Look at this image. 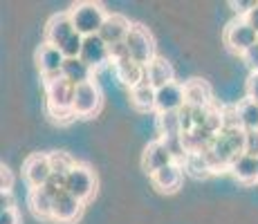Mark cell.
<instances>
[{
  "instance_id": "6da1fadb",
  "label": "cell",
  "mask_w": 258,
  "mask_h": 224,
  "mask_svg": "<svg viewBox=\"0 0 258 224\" xmlns=\"http://www.w3.org/2000/svg\"><path fill=\"white\" fill-rule=\"evenodd\" d=\"M74 92H77V88L68 83L66 79L45 83V108L54 123H70L72 119H77V114H74Z\"/></svg>"
},
{
  "instance_id": "7a4b0ae2",
  "label": "cell",
  "mask_w": 258,
  "mask_h": 224,
  "mask_svg": "<svg viewBox=\"0 0 258 224\" xmlns=\"http://www.w3.org/2000/svg\"><path fill=\"white\" fill-rule=\"evenodd\" d=\"M70 18L74 23L77 34H81L86 38V36H97L101 32L108 14L99 3H79L70 9Z\"/></svg>"
},
{
  "instance_id": "3957f363",
  "label": "cell",
  "mask_w": 258,
  "mask_h": 224,
  "mask_svg": "<svg viewBox=\"0 0 258 224\" xmlns=\"http://www.w3.org/2000/svg\"><path fill=\"white\" fill-rule=\"evenodd\" d=\"M126 45H128V54L135 63L140 65H151L155 61V41H153L151 32H148L144 25H133L131 34L126 36Z\"/></svg>"
},
{
  "instance_id": "277c9868",
  "label": "cell",
  "mask_w": 258,
  "mask_h": 224,
  "mask_svg": "<svg viewBox=\"0 0 258 224\" xmlns=\"http://www.w3.org/2000/svg\"><path fill=\"white\" fill-rule=\"evenodd\" d=\"M66 191L74 195L77 200L88 202L97 191V175L90 166L86 164H77L70 171V175L66 177Z\"/></svg>"
},
{
  "instance_id": "5b68a950",
  "label": "cell",
  "mask_w": 258,
  "mask_h": 224,
  "mask_svg": "<svg viewBox=\"0 0 258 224\" xmlns=\"http://www.w3.org/2000/svg\"><path fill=\"white\" fill-rule=\"evenodd\" d=\"M258 43V34L247 25L245 18H236L225 27V45L234 54H245L249 47Z\"/></svg>"
},
{
  "instance_id": "8992f818",
  "label": "cell",
  "mask_w": 258,
  "mask_h": 224,
  "mask_svg": "<svg viewBox=\"0 0 258 224\" xmlns=\"http://www.w3.org/2000/svg\"><path fill=\"white\" fill-rule=\"evenodd\" d=\"M101 108V90L94 81H88L77 88L74 92V114L77 117H94Z\"/></svg>"
},
{
  "instance_id": "52a82bcc",
  "label": "cell",
  "mask_w": 258,
  "mask_h": 224,
  "mask_svg": "<svg viewBox=\"0 0 258 224\" xmlns=\"http://www.w3.org/2000/svg\"><path fill=\"white\" fill-rule=\"evenodd\" d=\"M77 34L74 29V23L70 18V12H63V14H54L52 18L45 25V43L52 45V47L61 49L70 38Z\"/></svg>"
},
{
  "instance_id": "ba28073f",
  "label": "cell",
  "mask_w": 258,
  "mask_h": 224,
  "mask_svg": "<svg viewBox=\"0 0 258 224\" xmlns=\"http://www.w3.org/2000/svg\"><path fill=\"white\" fill-rule=\"evenodd\" d=\"M23 173L25 179L29 182L32 188H41L47 184V179L52 177V166H49V155H43V153H34L25 159L23 164Z\"/></svg>"
},
{
  "instance_id": "9c48e42d",
  "label": "cell",
  "mask_w": 258,
  "mask_h": 224,
  "mask_svg": "<svg viewBox=\"0 0 258 224\" xmlns=\"http://www.w3.org/2000/svg\"><path fill=\"white\" fill-rule=\"evenodd\" d=\"M83 213V202L77 200L74 195H70L68 191L58 193L54 197V211H52V220L58 224H72L81 217Z\"/></svg>"
},
{
  "instance_id": "30bf717a",
  "label": "cell",
  "mask_w": 258,
  "mask_h": 224,
  "mask_svg": "<svg viewBox=\"0 0 258 224\" xmlns=\"http://www.w3.org/2000/svg\"><path fill=\"white\" fill-rule=\"evenodd\" d=\"M186 106V97H184V86L180 83H168L164 88H157V97H155V110L157 114L162 112H180Z\"/></svg>"
},
{
  "instance_id": "8fae6325",
  "label": "cell",
  "mask_w": 258,
  "mask_h": 224,
  "mask_svg": "<svg viewBox=\"0 0 258 224\" xmlns=\"http://www.w3.org/2000/svg\"><path fill=\"white\" fill-rule=\"evenodd\" d=\"M81 58L90 69H99L110 61V47L97 36H86L83 38V49H81Z\"/></svg>"
},
{
  "instance_id": "7c38bea8",
  "label": "cell",
  "mask_w": 258,
  "mask_h": 224,
  "mask_svg": "<svg viewBox=\"0 0 258 224\" xmlns=\"http://www.w3.org/2000/svg\"><path fill=\"white\" fill-rule=\"evenodd\" d=\"M131 21L121 14H108L106 23H103L101 32H99V38L110 47V45H117V43H123L126 36L131 34Z\"/></svg>"
},
{
  "instance_id": "4fadbf2b",
  "label": "cell",
  "mask_w": 258,
  "mask_h": 224,
  "mask_svg": "<svg viewBox=\"0 0 258 224\" xmlns=\"http://www.w3.org/2000/svg\"><path fill=\"white\" fill-rule=\"evenodd\" d=\"M168 164H173V157H171V153H168V148L164 146V141H162V139H155V141L148 143L144 155H142L144 171H146L148 175H153V173H157L160 168L168 166Z\"/></svg>"
},
{
  "instance_id": "5bb4252c",
  "label": "cell",
  "mask_w": 258,
  "mask_h": 224,
  "mask_svg": "<svg viewBox=\"0 0 258 224\" xmlns=\"http://www.w3.org/2000/svg\"><path fill=\"white\" fill-rule=\"evenodd\" d=\"M182 171H184L182 164L173 162V164H168V166L160 168L157 173H153L151 182L160 193H175L182 184Z\"/></svg>"
},
{
  "instance_id": "9a60e30c",
  "label": "cell",
  "mask_w": 258,
  "mask_h": 224,
  "mask_svg": "<svg viewBox=\"0 0 258 224\" xmlns=\"http://www.w3.org/2000/svg\"><path fill=\"white\" fill-rule=\"evenodd\" d=\"M63 63H66V56L58 47H52V45L43 43L41 47L36 49V65L41 69V77L43 74H54V72H61Z\"/></svg>"
},
{
  "instance_id": "2e32d148",
  "label": "cell",
  "mask_w": 258,
  "mask_h": 224,
  "mask_svg": "<svg viewBox=\"0 0 258 224\" xmlns=\"http://www.w3.org/2000/svg\"><path fill=\"white\" fill-rule=\"evenodd\" d=\"M184 97L186 106L193 108H207L211 106V86L202 79H191L184 83Z\"/></svg>"
},
{
  "instance_id": "e0dca14e",
  "label": "cell",
  "mask_w": 258,
  "mask_h": 224,
  "mask_svg": "<svg viewBox=\"0 0 258 224\" xmlns=\"http://www.w3.org/2000/svg\"><path fill=\"white\" fill-rule=\"evenodd\" d=\"M115 74H117L121 86L133 90L137 83H142L144 79H146V67L140 65V63H135L133 58H126V61L115 63Z\"/></svg>"
},
{
  "instance_id": "ac0fdd59",
  "label": "cell",
  "mask_w": 258,
  "mask_h": 224,
  "mask_svg": "<svg viewBox=\"0 0 258 224\" xmlns=\"http://www.w3.org/2000/svg\"><path fill=\"white\" fill-rule=\"evenodd\" d=\"M29 211L41 220H52V211H54V197L49 195L45 188H29L27 195Z\"/></svg>"
},
{
  "instance_id": "d6986e66",
  "label": "cell",
  "mask_w": 258,
  "mask_h": 224,
  "mask_svg": "<svg viewBox=\"0 0 258 224\" xmlns=\"http://www.w3.org/2000/svg\"><path fill=\"white\" fill-rule=\"evenodd\" d=\"M146 79L153 83V88H164L168 83L175 81V69L168 61L157 56L155 61L151 63V65H146Z\"/></svg>"
},
{
  "instance_id": "ffe728a7",
  "label": "cell",
  "mask_w": 258,
  "mask_h": 224,
  "mask_svg": "<svg viewBox=\"0 0 258 224\" xmlns=\"http://www.w3.org/2000/svg\"><path fill=\"white\" fill-rule=\"evenodd\" d=\"M61 74H63V79H66L68 83H72L74 88L92 81V69L88 67L81 58H66V63H63V67H61Z\"/></svg>"
},
{
  "instance_id": "44dd1931",
  "label": "cell",
  "mask_w": 258,
  "mask_h": 224,
  "mask_svg": "<svg viewBox=\"0 0 258 224\" xmlns=\"http://www.w3.org/2000/svg\"><path fill=\"white\" fill-rule=\"evenodd\" d=\"M155 97H157V90L153 88V83L148 79H144L142 83H137L131 90V101L140 112L155 110Z\"/></svg>"
},
{
  "instance_id": "7402d4cb",
  "label": "cell",
  "mask_w": 258,
  "mask_h": 224,
  "mask_svg": "<svg viewBox=\"0 0 258 224\" xmlns=\"http://www.w3.org/2000/svg\"><path fill=\"white\" fill-rule=\"evenodd\" d=\"M229 171H231V175H234L238 182H242V184L258 182V159L242 153L240 157L234 159V164L229 166Z\"/></svg>"
},
{
  "instance_id": "603a6c76",
  "label": "cell",
  "mask_w": 258,
  "mask_h": 224,
  "mask_svg": "<svg viewBox=\"0 0 258 224\" xmlns=\"http://www.w3.org/2000/svg\"><path fill=\"white\" fill-rule=\"evenodd\" d=\"M182 168H184L188 175L196 177V179H205V177H209L213 173L209 162H207V157H205V153H188V157L184 159Z\"/></svg>"
},
{
  "instance_id": "cb8c5ba5",
  "label": "cell",
  "mask_w": 258,
  "mask_h": 224,
  "mask_svg": "<svg viewBox=\"0 0 258 224\" xmlns=\"http://www.w3.org/2000/svg\"><path fill=\"white\" fill-rule=\"evenodd\" d=\"M157 130H160V139L180 137L182 134L180 112H162V114H157Z\"/></svg>"
},
{
  "instance_id": "d4e9b609",
  "label": "cell",
  "mask_w": 258,
  "mask_h": 224,
  "mask_svg": "<svg viewBox=\"0 0 258 224\" xmlns=\"http://www.w3.org/2000/svg\"><path fill=\"white\" fill-rule=\"evenodd\" d=\"M236 108H238L240 126L245 128V130H258V103L245 97Z\"/></svg>"
},
{
  "instance_id": "484cf974",
  "label": "cell",
  "mask_w": 258,
  "mask_h": 224,
  "mask_svg": "<svg viewBox=\"0 0 258 224\" xmlns=\"http://www.w3.org/2000/svg\"><path fill=\"white\" fill-rule=\"evenodd\" d=\"M49 166H52V175L56 177H63L66 179L70 175V171L77 166V162L63 151H56V153H49Z\"/></svg>"
},
{
  "instance_id": "4316f807",
  "label": "cell",
  "mask_w": 258,
  "mask_h": 224,
  "mask_svg": "<svg viewBox=\"0 0 258 224\" xmlns=\"http://www.w3.org/2000/svg\"><path fill=\"white\" fill-rule=\"evenodd\" d=\"M81 49H83V36L81 34H74L70 41L61 47V52L66 58H79L81 56Z\"/></svg>"
},
{
  "instance_id": "83f0119b",
  "label": "cell",
  "mask_w": 258,
  "mask_h": 224,
  "mask_svg": "<svg viewBox=\"0 0 258 224\" xmlns=\"http://www.w3.org/2000/svg\"><path fill=\"white\" fill-rule=\"evenodd\" d=\"M254 5H256L254 0H231L229 7L234 9V14H236L238 18H245L247 14H249L251 9H254Z\"/></svg>"
},
{
  "instance_id": "f1b7e54d",
  "label": "cell",
  "mask_w": 258,
  "mask_h": 224,
  "mask_svg": "<svg viewBox=\"0 0 258 224\" xmlns=\"http://www.w3.org/2000/svg\"><path fill=\"white\" fill-rule=\"evenodd\" d=\"M245 155L258 159V130H247V134H245Z\"/></svg>"
},
{
  "instance_id": "f546056e",
  "label": "cell",
  "mask_w": 258,
  "mask_h": 224,
  "mask_svg": "<svg viewBox=\"0 0 258 224\" xmlns=\"http://www.w3.org/2000/svg\"><path fill=\"white\" fill-rule=\"evenodd\" d=\"M126 58H131L126 41H123V43H117V45H110V61H112V65H115V63H119V61H126Z\"/></svg>"
},
{
  "instance_id": "4dcf8cb0",
  "label": "cell",
  "mask_w": 258,
  "mask_h": 224,
  "mask_svg": "<svg viewBox=\"0 0 258 224\" xmlns=\"http://www.w3.org/2000/svg\"><path fill=\"white\" fill-rule=\"evenodd\" d=\"M0 188H3V193H12L14 188V173L5 164L0 166Z\"/></svg>"
},
{
  "instance_id": "1f68e13d",
  "label": "cell",
  "mask_w": 258,
  "mask_h": 224,
  "mask_svg": "<svg viewBox=\"0 0 258 224\" xmlns=\"http://www.w3.org/2000/svg\"><path fill=\"white\" fill-rule=\"evenodd\" d=\"M242 61H245V65L249 67L251 72H258V43L242 54Z\"/></svg>"
},
{
  "instance_id": "d6a6232c",
  "label": "cell",
  "mask_w": 258,
  "mask_h": 224,
  "mask_svg": "<svg viewBox=\"0 0 258 224\" xmlns=\"http://www.w3.org/2000/svg\"><path fill=\"white\" fill-rule=\"evenodd\" d=\"M247 99L258 103V72H251L247 79Z\"/></svg>"
},
{
  "instance_id": "836d02e7",
  "label": "cell",
  "mask_w": 258,
  "mask_h": 224,
  "mask_svg": "<svg viewBox=\"0 0 258 224\" xmlns=\"http://www.w3.org/2000/svg\"><path fill=\"white\" fill-rule=\"evenodd\" d=\"M0 224H21V215H18L16 206L5 208V211L0 213Z\"/></svg>"
},
{
  "instance_id": "e575fe53",
  "label": "cell",
  "mask_w": 258,
  "mask_h": 224,
  "mask_svg": "<svg viewBox=\"0 0 258 224\" xmlns=\"http://www.w3.org/2000/svg\"><path fill=\"white\" fill-rule=\"evenodd\" d=\"M245 21H247V25H249V27L258 34V3L254 5V9H251V12L245 16Z\"/></svg>"
},
{
  "instance_id": "d590c367",
  "label": "cell",
  "mask_w": 258,
  "mask_h": 224,
  "mask_svg": "<svg viewBox=\"0 0 258 224\" xmlns=\"http://www.w3.org/2000/svg\"><path fill=\"white\" fill-rule=\"evenodd\" d=\"M0 206H3V211H5V208H14V206H16V204H14L12 193H3V195H0Z\"/></svg>"
}]
</instances>
